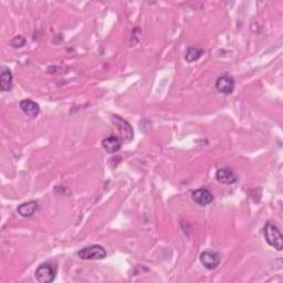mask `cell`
I'll use <instances>...</instances> for the list:
<instances>
[{"mask_svg":"<svg viewBox=\"0 0 283 283\" xmlns=\"http://www.w3.org/2000/svg\"><path fill=\"white\" fill-rule=\"evenodd\" d=\"M264 236L268 245L276 248L278 251H281L283 248L282 233L276 225L272 222H266L264 228Z\"/></svg>","mask_w":283,"mask_h":283,"instance_id":"6da1fadb","label":"cell"},{"mask_svg":"<svg viewBox=\"0 0 283 283\" xmlns=\"http://www.w3.org/2000/svg\"><path fill=\"white\" fill-rule=\"evenodd\" d=\"M78 256L83 260H101L107 256V252L102 246L93 245L81 249Z\"/></svg>","mask_w":283,"mask_h":283,"instance_id":"7a4b0ae2","label":"cell"},{"mask_svg":"<svg viewBox=\"0 0 283 283\" xmlns=\"http://www.w3.org/2000/svg\"><path fill=\"white\" fill-rule=\"evenodd\" d=\"M102 146L107 153H111V154H113V153H116V152L120 151L122 144H121V141H120L119 137L108 136V137H106V139H104L102 141Z\"/></svg>","mask_w":283,"mask_h":283,"instance_id":"30bf717a","label":"cell"},{"mask_svg":"<svg viewBox=\"0 0 283 283\" xmlns=\"http://www.w3.org/2000/svg\"><path fill=\"white\" fill-rule=\"evenodd\" d=\"M20 108H21V111L25 113L26 115L31 117V119L37 117L40 113L39 105L31 100H22L21 102H20Z\"/></svg>","mask_w":283,"mask_h":283,"instance_id":"9c48e42d","label":"cell"},{"mask_svg":"<svg viewBox=\"0 0 283 283\" xmlns=\"http://www.w3.org/2000/svg\"><path fill=\"white\" fill-rule=\"evenodd\" d=\"M13 88V73L9 69H3L0 75V88L1 91H10Z\"/></svg>","mask_w":283,"mask_h":283,"instance_id":"7c38bea8","label":"cell"},{"mask_svg":"<svg viewBox=\"0 0 283 283\" xmlns=\"http://www.w3.org/2000/svg\"><path fill=\"white\" fill-rule=\"evenodd\" d=\"M111 120L113 124H114V126H116L117 129L120 131L123 140L126 142V143H129V142L133 140V136H134L131 125H129L126 121L123 120L122 117H120L119 115H112Z\"/></svg>","mask_w":283,"mask_h":283,"instance_id":"277c9868","label":"cell"},{"mask_svg":"<svg viewBox=\"0 0 283 283\" xmlns=\"http://www.w3.org/2000/svg\"><path fill=\"white\" fill-rule=\"evenodd\" d=\"M200 262L206 269L215 270L220 264V257L217 252L204 251L200 254Z\"/></svg>","mask_w":283,"mask_h":283,"instance_id":"8992f818","label":"cell"},{"mask_svg":"<svg viewBox=\"0 0 283 283\" xmlns=\"http://www.w3.org/2000/svg\"><path fill=\"white\" fill-rule=\"evenodd\" d=\"M204 54V50L200 49V48L197 47H189L187 51H186L185 59L187 62H195L197 60H199L201 58V55Z\"/></svg>","mask_w":283,"mask_h":283,"instance_id":"4fadbf2b","label":"cell"},{"mask_svg":"<svg viewBox=\"0 0 283 283\" xmlns=\"http://www.w3.org/2000/svg\"><path fill=\"white\" fill-rule=\"evenodd\" d=\"M38 210V203L37 201H29V203L21 204L17 208V212L19 215H21L22 217L29 218L35 215Z\"/></svg>","mask_w":283,"mask_h":283,"instance_id":"8fae6325","label":"cell"},{"mask_svg":"<svg viewBox=\"0 0 283 283\" xmlns=\"http://www.w3.org/2000/svg\"><path fill=\"white\" fill-rule=\"evenodd\" d=\"M216 179L221 184L231 185L237 181V176L231 168L222 167L219 168L216 173Z\"/></svg>","mask_w":283,"mask_h":283,"instance_id":"ba28073f","label":"cell"},{"mask_svg":"<svg viewBox=\"0 0 283 283\" xmlns=\"http://www.w3.org/2000/svg\"><path fill=\"white\" fill-rule=\"evenodd\" d=\"M192 199L199 206H208L212 203L213 196L207 188H199L193 192Z\"/></svg>","mask_w":283,"mask_h":283,"instance_id":"52a82bcc","label":"cell"},{"mask_svg":"<svg viewBox=\"0 0 283 283\" xmlns=\"http://www.w3.org/2000/svg\"><path fill=\"white\" fill-rule=\"evenodd\" d=\"M35 276L39 283H50L55 279L56 268L51 264H42L35 270Z\"/></svg>","mask_w":283,"mask_h":283,"instance_id":"3957f363","label":"cell"},{"mask_svg":"<svg viewBox=\"0 0 283 283\" xmlns=\"http://www.w3.org/2000/svg\"><path fill=\"white\" fill-rule=\"evenodd\" d=\"M26 44V39L21 37V35H17L13 40H11V46L15 48H21Z\"/></svg>","mask_w":283,"mask_h":283,"instance_id":"5bb4252c","label":"cell"},{"mask_svg":"<svg viewBox=\"0 0 283 283\" xmlns=\"http://www.w3.org/2000/svg\"><path fill=\"white\" fill-rule=\"evenodd\" d=\"M234 86L236 83H234L233 78L228 74L219 76L216 81V88L222 94H231L234 90Z\"/></svg>","mask_w":283,"mask_h":283,"instance_id":"5b68a950","label":"cell"}]
</instances>
